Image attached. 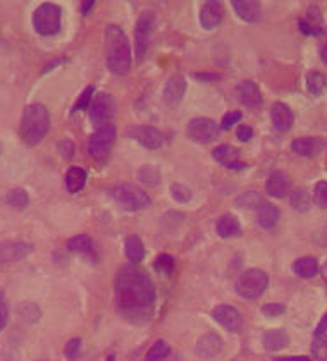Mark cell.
Here are the masks:
<instances>
[{
  "instance_id": "cell-1",
  "label": "cell",
  "mask_w": 327,
  "mask_h": 361,
  "mask_svg": "<svg viewBox=\"0 0 327 361\" xmlns=\"http://www.w3.org/2000/svg\"><path fill=\"white\" fill-rule=\"evenodd\" d=\"M115 306L121 316L135 325L148 322L155 310V289L145 272L124 265L115 275Z\"/></svg>"
},
{
  "instance_id": "cell-2",
  "label": "cell",
  "mask_w": 327,
  "mask_h": 361,
  "mask_svg": "<svg viewBox=\"0 0 327 361\" xmlns=\"http://www.w3.org/2000/svg\"><path fill=\"white\" fill-rule=\"evenodd\" d=\"M105 59L109 71L115 76H124L129 73L131 49L124 32L115 25H109L105 28Z\"/></svg>"
},
{
  "instance_id": "cell-3",
  "label": "cell",
  "mask_w": 327,
  "mask_h": 361,
  "mask_svg": "<svg viewBox=\"0 0 327 361\" xmlns=\"http://www.w3.org/2000/svg\"><path fill=\"white\" fill-rule=\"evenodd\" d=\"M50 129L49 110L42 104H32L25 108L21 117V132L23 141L28 146H36L47 136Z\"/></svg>"
},
{
  "instance_id": "cell-4",
  "label": "cell",
  "mask_w": 327,
  "mask_h": 361,
  "mask_svg": "<svg viewBox=\"0 0 327 361\" xmlns=\"http://www.w3.org/2000/svg\"><path fill=\"white\" fill-rule=\"evenodd\" d=\"M112 196H114L115 203H117L121 209L128 210V212H138V210L148 209L152 200L150 196L143 191L142 188L135 185H129V183H122L117 185L112 189Z\"/></svg>"
},
{
  "instance_id": "cell-5",
  "label": "cell",
  "mask_w": 327,
  "mask_h": 361,
  "mask_svg": "<svg viewBox=\"0 0 327 361\" xmlns=\"http://www.w3.org/2000/svg\"><path fill=\"white\" fill-rule=\"evenodd\" d=\"M60 19H63V11L59 5L45 2L33 12V28L43 36L57 35L60 30Z\"/></svg>"
},
{
  "instance_id": "cell-6",
  "label": "cell",
  "mask_w": 327,
  "mask_h": 361,
  "mask_svg": "<svg viewBox=\"0 0 327 361\" xmlns=\"http://www.w3.org/2000/svg\"><path fill=\"white\" fill-rule=\"evenodd\" d=\"M269 286V275L264 270L251 268L241 274L236 281V292L243 299H257Z\"/></svg>"
},
{
  "instance_id": "cell-7",
  "label": "cell",
  "mask_w": 327,
  "mask_h": 361,
  "mask_svg": "<svg viewBox=\"0 0 327 361\" xmlns=\"http://www.w3.org/2000/svg\"><path fill=\"white\" fill-rule=\"evenodd\" d=\"M115 141V128L114 124H107L104 128H98L88 139V153L95 160L107 159L111 153L112 145Z\"/></svg>"
},
{
  "instance_id": "cell-8",
  "label": "cell",
  "mask_w": 327,
  "mask_h": 361,
  "mask_svg": "<svg viewBox=\"0 0 327 361\" xmlns=\"http://www.w3.org/2000/svg\"><path fill=\"white\" fill-rule=\"evenodd\" d=\"M90 121L91 124L97 128H104V126L111 124V121L115 115V102L109 93H98L95 95L93 100L90 104Z\"/></svg>"
},
{
  "instance_id": "cell-9",
  "label": "cell",
  "mask_w": 327,
  "mask_h": 361,
  "mask_svg": "<svg viewBox=\"0 0 327 361\" xmlns=\"http://www.w3.org/2000/svg\"><path fill=\"white\" fill-rule=\"evenodd\" d=\"M186 131H188L190 139H193V141L210 143L219 136L221 126H217V122L209 117H196L188 122Z\"/></svg>"
},
{
  "instance_id": "cell-10",
  "label": "cell",
  "mask_w": 327,
  "mask_h": 361,
  "mask_svg": "<svg viewBox=\"0 0 327 361\" xmlns=\"http://www.w3.org/2000/svg\"><path fill=\"white\" fill-rule=\"evenodd\" d=\"M155 26V16L152 12H143L138 18L135 28V49H136V59L142 60L145 57L146 49H148L150 35Z\"/></svg>"
},
{
  "instance_id": "cell-11",
  "label": "cell",
  "mask_w": 327,
  "mask_h": 361,
  "mask_svg": "<svg viewBox=\"0 0 327 361\" xmlns=\"http://www.w3.org/2000/svg\"><path fill=\"white\" fill-rule=\"evenodd\" d=\"M129 136L148 150L162 148L164 143H166V138H164L162 132L157 128H152V126H136V128H131L129 129Z\"/></svg>"
},
{
  "instance_id": "cell-12",
  "label": "cell",
  "mask_w": 327,
  "mask_h": 361,
  "mask_svg": "<svg viewBox=\"0 0 327 361\" xmlns=\"http://www.w3.org/2000/svg\"><path fill=\"white\" fill-rule=\"evenodd\" d=\"M212 316L216 318L217 323H221V325L226 330H229V332H241V329H243V315H241L234 306H216L212 312Z\"/></svg>"
},
{
  "instance_id": "cell-13",
  "label": "cell",
  "mask_w": 327,
  "mask_h": 361,
  "mask_svg": "<svg viewBox=\"0 0 327 361\" xmlns=\"http://www.w3.org/2000/svg\"><path fill=\"white\" fill-rule=\"evenodd\" d=\"M33 246L25 241H5L0 243V265L14 264V261L25 260L28 255H32Z\"/></svg>"
},
{
  "instance_id": "cell-14",
  "label": "cell",
  "mask_w": 327,
  "mask_h": 361,
  "mask_svg": "<svg viewBox=\"0 0 327 361\" xmlns=\"http://www.w3.org/2000/svg\"><path fill=\"white\" fill-rule=\"evenodd\" d=\"M186 88H188L186 78L183 76V74H174V76L166 83V86H164V104L168 105V107H176V105L181 104V100L185 98Z\"/></svg>"
},
{
  "instance_id": "cell-15",
  "label": "cell",
  "mask_w": 327,
  "mask_h": 361,
  "mask_svg": "<svg viewBox=\"0 0 327 361\" xmlns=\"http://www.w3.org/2000/svg\"><path fill=\"white\" fill-rule=\"evenodd\" d=\"M234 95H236L238 102L248 108H258L262 105V102H264L260 93V88L257 86V83L248 80L241 81V83L236 84V88H234Z\"/></svg>"
},
{
  "instance_id": "cell-16",
  "label": "cell",
  "mask_w": 327,
  "mask_h": 361,
  "mask_svg": "<svg viewBox=\"0 0 327 361\" xmlns=\"http://www.w3.org/2000/svg\"><path fill=\"white\" fill-rule=\"evenodd\" d=\"M265 191L272 196V198H284L291 191V179L288 174L275 170L269 176L267 183H265Z\"/></svg>"
},
{
  "instance_id": "cell-17",
  "label": "cell",
  "mask_w": 327,
  "mask_h": 361,
  "mask_svg": "<svg viewBox=\"0 0 327 361\" xmlns=\"http://www.w3.org/2000/svg\"><path fill=\"white\" fill-rule=\"evenodd\" d=\"M221 349H223V339L216 332L203 334L195 346V353L203 360H210V358L217 356Z\"/></svg>"
},
{
  "instance_id": "cell-18",
  "label": "cell",
  "mask_w": 327,
  "mask_h": 361,
  "mask_svg": "<svg viewBox=\"0 0 327 361\" xmlns=\"http://www.w3.org/2000/svg\"><path fill=\"white\" fill-rule=\"evenodd\" d=\"M326 148V141L320 138H312V136H302V138L293 139L291 150L296 155L302 156H315Z\"/></svg>"
},
{
  "instance_id": "cell-19",
  "label": "cell",
  "mask_w": 327,
  "mask_h": 361,
  "mask_svg": "<svg viewBox=\"0 0 327 361\" xmlns=\"http://www.w3.org/2000/svg\"><path fill=\"white\" fill-rule=\"evenodd\" d=\"M271 121L272 126H274L278 131L286 132L293 128V122H295V115H293V110L282 102H278V104L272 105L271 108Z\"/></svg>"
},
{
  "instance_id": "cell-20",
  "label": "cell",
  "mask_w": 327,
  "mask_h": 361,
  "mask_svg": "<svg viewBox=\"0 0 327 361\" xmlns=\"http://www.w3.org/2000/svg\"><path fill=\"white\" fill-rule=\"evenodd\" d=\"M223 21V5L216 0H210L207 4H203L202 11H200V25L203 30L210 32V30L217 28Z\"/></svg>"
},
{
  "instance_id": "cell-21",
  "label": "cell",
  "mask_w": 327,
  "mask_h": 361,
  "mask_svg": "<svg viewBox=\"0 0 327 361\" xmlns=\"http://www.w3.org/2000/svg\"><path fill=\"white\" fill-rule=\"evenodd\" d=\"M212 156L216 159L217 163L227 167V169H243L245 163L240 162V152L234 146L221 145L214 148Z\"/></svg>"
},
{
  "instance_id": "cell-22",
  "label": "cell",
  "mask_w": 327,
  "mask_h": 361,
  "mask_svg": "<svg viewBox=\"0 0 327 361\" xmlns=\"http://www.w3.org/2000/svg\"><path fill=\"white\" fill-rule=\"evenodd\" d=\"M233 9L245 23H257L262 16V9L255 0H234Z\"/></svg>"
},
{
  "instance_id": "cell-23",
  "label": "cell",
  "mask_w": 327,
  "mask_h": 361,
  "mask_svg": "<svg viewBox=\"0 0 327 361\" xmlns=\"http://www.w3.org/2000/svg\"><path fill=\"white\" fill-rule=\"evenodd\" d=\"M216 231L221 237L227 240V237L240 236L241 234V224L233 213H226V216L221 217L216 224Z\"/></svg>"
},
{
  "instance_id": "cell-24",
  "label": "cell",
  "mask_w": 327,
  "mask_h": 361,
  "mask_svg": "<svg viewBox=\"0 0 327 361\" xmlns=\"http://www.w3.org/2000/svg\"><path fill=\"white\" fill-rule=\"evenodd\" d=\"M279 216H281V212H279L278 207L272 205V203H264V205L257 210L258 226L264 227V229H272V227L278 224Z\"/></svg>"
},
{
  "instance_id": "cell-25",
  "label": "cell",
  "mask_w": 327,
  "mask_h": 361,
  "mask_svg": "<svg viewBox=\"0 0 327 361\" xmlns=\"http://www.w3.org/2000/svg\"><path fill=\"white\" fill-rule=\"evenodd\" d=\"M87 185V170L81 167H69L66 172V188L69 193H80Z\"/></svg>"
},
{
  "instance_id": "cell-26",
  "label": "cell",
  "mask_w": 327,
  "mask_h": 361,
  "mask_svg": "<svg viewBox=\"0 0 327 361\" xmlns=\"http://www.w3.org/2000/svg\"><path fill=\"white\" fill-rule=\"evenodd\" d=\"M264 346L265 349L269 351H279L284 349L289 342V337L286 334V330L282 329H275V330H269V332L264 334Z\"/></svg>"
},
{
  "instance_id": "cell-27",
  "label": "cell",
  "mask_w": 327,
  "mask_h": 361,
  "mask_svg": "<svg viewBox=\"0 0 327 361\" xmlns=\"http://www.w3.org/2000/svg\"><path fill=\"white\" fill-rule=\"evenodd\" d=\"M293 270H295V274L298 275V277L312 279L319 274V264H317L315 258L303 257V258H298V260L295 261V265H293Z\"/></svg>"
},
{
  "instance_id": "cell-28",
  "label": "cell",
  "mask_w": 327,
  "mask_h": 361,
  "mask_svg": "<svg viewBox=\"0 0 327 361\" xmlns=\"http://www.w3.org/2000/svg\"><path fill=\"white\" fill-rule=\"evenodd\" d=\"M124 251H126V257L129 258L131 264H138V261H142L143 257H145V246H143V241L139 240L138 236H135V234L126 237Z\"/></svg>"
},
{
  "instance_id": "cell-29",
  "label": "cell",
  "mask_w": 327,
  "mask_h": 361,
  "mask_svg": "<svg viewBox=\"0 0 327 361\" xmlns=\"http://www.w3.org/2000/svg\"><path fill=\"white\" fill-rule=\"evenodd\" d=\"M67 248L69 251L78 255H93L95 248H93V240L87 234H80V236H74L67 241Z\"/></svg>"
},
{
  "instance_id": "cell-30",
  "label": "cell",
  "mask_w": 327,
  "mask_h": 361,
  "mask_svg": "<svg viewBox=\"0 0 327 361\" xmlns=\"http://www.w3.org/2000/svg\"><path fill=\"white\" fill-rule=\"evenodd\" d=\"M326 76L322 73H319V71H310L306 74V88H308L310 95H313V97L322 95L324 90H326Z\"/></svg>"
},
{
  "instance_id": "cell-31",
  "label": "cell",
  "mask_w": 327,
  "mask_h": 361,
  "mask_svg": "<svg viewBox=\"0 0 327 361\" xmlns=\"http://www.w3.org/2000/svg\"><path fill=\"white\" fill-rule=\"evenodd\" d=\"M234 205H236L238 209L258 210L262 205H264V198H262L260 193L250 191V193H245V195H241L240 198L236 200V203H234Z\"/></svg>"
},
{
  "instance_id": "cell-32",
  "label": "cell",
  "mask_w": 327,
  "mask_h": 361,
  "mask_svg": "<svg viewBox=\"0 0 327 361\" xmlns=\"http://www.w3.org/2000/svg\"><path fill=\"white\" fill-rule=\"evenodd\" d=\"M171 354V346L166 340H155L146 353L145 361H164Z\"/></svg>"
},
{
  "instance_id": "cell-33",
  "label": "cell",
  "mask_w": 327,
  "mask_h": 361,
  "mask_svg": "<svg viewBox=\"0 0 327 361\" xmlns=\"http://www.w3.org/2000/svg\"><path fill=\"white\" fill-rule=\"evenodd\" d=\"M138 179L143 186H159L160 174L153 165H143L138 169Z\"/></svg>"
},
{
  "instance_id": "cell-34",
  "label": "cell",
  "mask_w": 327,
  "mask_h": 361,
  "mask_svg": "<svg viewBox=\"0 0 327 361\" xmlns=\"http://www.w3.org/2000/svg\"><path fill=\"white\" fill-rule=\"evenodd\" d=\"M5 202H8V205L21 210V209H26V207L30 205V196L25 189L16 188V189H11V191L5 195Z\"/></svg>"
},
{
  "instance_id": "cell-35",
  "label": "cell",
  "mask_w": 327,
  "mask_h": 361,
  "mask_svg": "<svg viewBox=\"0 0 327 361\" xmlns=\"http://www.w3.org/2000/svg\"><path fill=\"white\" fill-rule=\"evenodd\" d=\"M312 205V200H310L308 193L303 191V189H296L291 193V207L296 212H306Z\"/></svg>"
},
{
  "instance_id": "cell-36",
  "label": "cell",
  "mask_w": 327,
  "mask_h": 361,
  "mask_svg": "<svg viewBox=\"0 0 327 361\" xmlns=\"http://www.w3.org/2000/svg\"><path fill=\"white\" fill-rule=\"evenodd\" d=\"M312 354L317 361H327V336L315 337L312 344Z\"/></svg>"
},
{
  "instance_id": "cell-37",
  "label": "cell",
  "mask_w": 327,
  "mask_h": 361,
  "mask_svg": "<svg viewBox=\"0 0 327 361\" xmlns=\"http://www.w3.org/2000/svg\"><path fill=\"white\" fill-rule=\"evenodd\" d=\"M313 202L320 207V209H327V180H319L313 186Z\"/></svg>"
},
{
  "instance_id": "cell-38",
  "label": "cell",
  "mask_w": 327,
  "mask_h": 361,
  "mask_svg": "<svg viewBox=\"0 0 327 361\" xmlns=\"http://www.w3.org/2000/svg\"><path fill=\"white\" fill-rule=\"evenodd\" d=\"M171 195H172V198L179 203H188L193 196L192 189H190L188 186L178 185V183L171 186Z\"/></svg>"
},
{
  "instance_id": "cell-39",
  "label": "cell",
  "mask_w": 327,
  "mask_h": 361,
  "mask_svg": "<svg viewBox=\"0 0 327 361\" xmlns=\"http://www.w3.org/2000/svg\"><path fill=\"white\" fill-rule=\"evenodd\" d=\"M18 312H19V315H21L23 318H25L26 322H30V323L36 322V320L40 318L38 306L33 305V303H25V305L19 306Z\"/></svg>"
},
{
  "instance_id": "cell-40",
  "label": "cell",
  "mask_w": 327,
  "mask_h": 361,
  "mask_svg": "<svg viewBox=\"0 0 327 361\" xmlns=\"http://www.w3.org/2000/svg\"><path fill=\"white\" fill-rule=\"evenodd\" d=\"M81 339L80 337H73V339L69 340V342L66 344V347H64V354H66L67 360H78V356H80L81 353Z\"/></svg>"
},
{
  "instance_id": "cell-41",
  "label": "cell",
  "mask_w": 327,
  "mask_h": 361,
  "mask_svg": "<svg viewBox=\"0 0 327 361\" xmlns=\"http://www.w3.org/2000/svg\"><path fill=\"white\" fill-rule=\"evenodd\" d=\"M155 265H157V268H159V270L166 272V274H171L172 268H174V258H172L171 255L164 253V255H160L159 258H157Z\"/></svg>"
},
{
  "instance_id": "cell-42",
  "label": "cell",
  "mask_w": 327,
  "mask_h": 361,
  "mask_svg": "<svg viewBox=\"0 0 327 361\" xmlns=\"http://www.w3.org/2000/svg\"><path fill=\"white\" fill-rule=\"evenodd\" d=\"M57 148H59L60 156H63L64 160H71L74 156V143L71 141V139H60V141L57 143Z\"/></svg>"
},
{
  "instance_id": "cell-43",
  "label": "cell",
  "mask_w": 327,
  "mask_h": 361,
  "mask_svg": "<svg viewBox=\"0 0 327 361\" xmlns=\"http://www.w3.org/2000/svg\"><path fill=\"white\" fill-rule=\"evenodd\" d=\"M93 90H95L93 86H88L87 90H84L83 93H81V97L78 98L76 105H74V107H73V112L81 110V108H84V107H90V104H91V95H93Z\"/></svg>"
},
{
  "instance_id": "cell-44",
  "label": "cell",
  "mask_w": 327,
  "mask_h": 361,
  "mask_svg": "<svg viewBox=\"0 0 327 361\" xmlns=\"http://www.w3.org/2000/svg\"><path fill=\"white\" fill-rule=\"evenodd\" d=\"M286 312V308L282 305H278V303H269V305L262 306V313L269 318H274V316L282 315Z\"/></svg>"
},
{
  "instance_id": "cell-45",
  "label": "cell",
  "mask_w": 327,
  "mask_h": 361,
  "mask_svg": "<svg viewBox=\"0 0 327 361\" xmlns=\"http://www.w3.org/2000/svg\"><path fill=\"white\" fill-rule=\"evenodd\" d=\"M240 119H241L240 110L227 112V114L223 117V122H221V129H231L238 121H240Z\"/></svg>"
},
{
  "instance_id": "cell-46",
  "label": "cell",
  "mask_w": 327,
  "mask_h": 361,
  "mask_svg": "<svg viewBox=\"0 0 327 361\" xmlns=\"http://www.w3.org/2000/svg\"><path fill=\"white\" fill-rule=\"evenodd\" d=\"M8 320H9L8 303H5V299L0 296V332L5 329V325H8Z\"/></svg>"
},
{
  "instance_id": "cell-47",
  "label": "cell",
  "mask_w": 327,
  "mask_h": 361,
  "mask_svg": "<svg viewBox=\"0 0 327 361\" xmlns=\"http://www.w3.org/2000/svg\"><path fill=\"white\" fill-rule=\"evenodd\" d=\"M300 30H302V33H305V35H313V36L322 35V28L312 26L308 21H300Z\"/></svg>"
},
{
  "instance_id": "cell-48",
  "label": "cell",
  "mask_w": 327,
  "mask_h": 361,
  "mask_svg": "<svg viewBox=\"0 0 327 361\" xmlns=\"http://www.w3.org/2000/svg\"><path fill=\"white\" fill-rule=\"evenodd\" d=\"M236 136L240 141H250V139L253 138V129H251L250 126H241V128H238Z\"/></svg>"
},
{
  "instance_id": "cell-49",
  "label": "cell",
  "mask_w": 327,
  "mask_h": 361,
  "mask_svg": "<svg viewBox=\"0 0 327 361\" xmlns=\"http://www.w3.org/2000/svg\"><path fill=\"white\" fill-rule=\"evenodd\" d=\"M326 332H327V313L322 316V320H320L319 325H317V329H315V337L326 336Z\"/></svg>"
},
{
  "instance_id": "cell-50",
  "label": "cell",
  "mask_w": 327,
  "mask_h": 361,
  "mask_svg": "<svg viewBox=\"0 0 327 361\" xmlns=\"http://www.w3.org/2000/svg\"><path fill=\"white\" fill-rule=\"evenodd\" d=\"M274 361H312L306 356H279Z\"/></svg>"
},
{
  "instance_id": "cell-51",
  "label": "cell",
  "mask_w": 327,
  "mask_h": 361,
  "mask_svg": "<svg viewBox=\"0 0 327 361\" xmlns=\"http://www.w3.org/2000/svg\"><path fill=\"white\" fill-rule=\"evenodd\" d=\"M320 59H322V62L327 66V40L320 45Z\"/></svg>"
},
{
  "instance_id": "cell-52",
  "label": "cell",
  "mask_w": 327,
  "mask_h": 361,
  "mask_svg": "<svg viewBox=\"0 0 327 361\" xmlns=\"http://www.w3.org/2000/svg\"><path fill=\"white\" fill-rule=\"evenodd\" d=\"M95 5V2H84L83 5H81V12H83V14H88V12L91 11V8H93Z\"/></svg>"
},
{
  "instance_id": "cell-53",
  "label": "cell",
  "mask_w": 327,
  "mask_h": 361,
  "mask_svg": "<svg viewBox=\"0 0 327 361\" xmlns=\"http://www.w3.org/2000/svg\"><path fill=\"white\" fill-rule=\"evenodd\" d=\"M107 361H115V356H114V354H112V356H109V358H107Z\"/></svg>"
},
{
  "instance_id": "cell-54",
  "label": "cell",
  "mask_w": 327,
  "mask_h": 361,
  "mask_svg": "<svg viewBox=\"0 0 327 361\" xmlns=\"http://www.w3.org/2000/svg\"><path fill=\"white\" fill-rule=\"evenodd\" d=\"M324 274H326V279H327V265H326V268H324Z\"/></svg>"
},
{
  "instance_id": "cell-55",
  "label": "cell",
  "mask_w": 327,
  "mask_h": 361,
  "mask_svg": "<svg viewBox=\"0 0 327 361\" xmlns=\"http://www.w3.org/2000/svg\"><path fill=\"white\" fill-rule=\"evenodd\" d=\"M234 361H240V360H234Z\"/></svg>"
}]
</instances>
